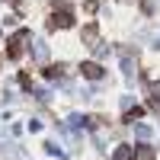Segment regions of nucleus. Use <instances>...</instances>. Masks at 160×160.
<instances>
[{
  "mask_svg": "<svg viewBox=\"0 0 160 160\" xmlns=\"http://www.w3.org/2000/svg\"><path fill=\"white\" fill-rule=\"evenodd\" d=\"M80 71H83V77H90V80H99L102 77V68H99V64H83V68H80Z\"/></svg>",
  "mask_w": 160,
  "mask_h": 160,
  "instance_id": "1",
  "label": "nucleus"
},
{
  "mask_svg": "<svg viewBox=\"0 0 160 160\" xmlns=\"http://www.w3.org/2000/svg\"><path fill=\"white\" fill-rule=\"evenodd\" d=\"M135 160H154V151L144 144V148H138V154H135Z\"/></svg>",
  "mask_w": 160,
  "mask_h": 160,
  "instance_id": "4",
  "label": "nucleus"
},
{
  "mask_svg": "<svg viewBox=\"0 0 160 160\" xmlns=\"http://www.w3.org/2000/svg\"><path fill=\"white\" fill-rule=\"evenodd\" d=\"M135 135L138 138H151V125H135Z\"/></svg>",
  "mask_w": 160,
  "mask_h": 160,
  "instance_id": "5",
  "label": "nucleus"
},
{
  "mask_svg": "<svg viewBox=\"0 0 160 160\" xmlns=\"http://www.w3.org/2000/svg\"><path fill=\"white\" fill-rule=\"evenodd\" d=\"M115 160H135V151L128 144H122V148H115Z\"/></svg>",
  "mask_w": 160,
  "mask_h": 160,
  "instance_id": "2",
  "label": "nucleus"
},
{
  "mask_svg": "<svg viewBox=\"0 0 160 160\" xmlns=\"http://www.w3.org/2000/svg\"><path fill=\"white\" fill-rule=\"evenodd\" d=\"M154 93H157V96H160V83H154Z\"/></svg>",
  "mask_w": 160,
  "mask_h": 160,
  "instance_id": "6",
  "label": "nucleus"
},
{
  "mask_svg": "<svg viewBox=\"0 0 160 160\" xmlns=\"http://www.w3.org/2000/svg\"><path fill=\"white\" fill-rule=\"evenodd\" d=\"M51 26H71V13H68V10L55 13V19H51Z\"/></svg>",
  "mask_w": 160,
  "mask_h": 160,
  "instance_id": "3",
  "label": "nucleus"
}]
</instances>
